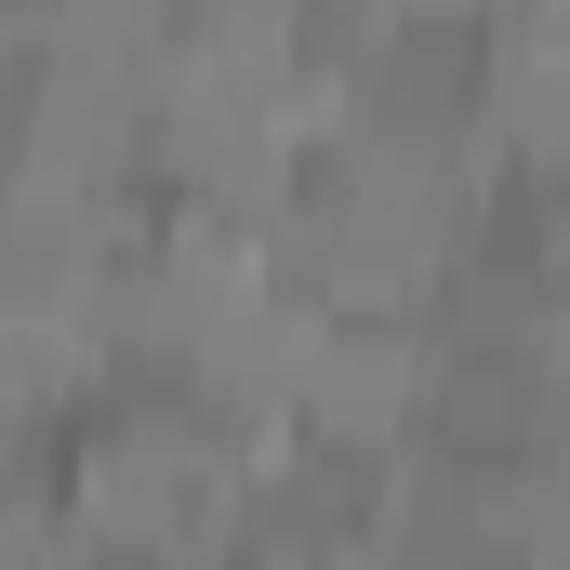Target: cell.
<instances>
[{
    "label": "cell",
    "mask_w": 570,
    "mask_h": 570,
    "mask_svg": "<svg viewBox=\"0 0 570 570\" xmlns=\"http://www.w3.org/2000/svg\"><path fill=\"white\" fill-rule=\"evenodd\" d=\"M0 120H13V186L53 199H146V80L94 53H13L0 67Z\"/></svg>",
    "instance_id": "obj_1"
},
{
    "label": "cell",
    "mask_w": 570,
    "mask_h": 570,
    "mask_svg": "<svg viewBox=\"0 0 570 570\" xmlns=\"http://www.w3.org/2000/svg\"><path fill=\"white\" fill-rule=\"evenodd\" d=\"M412 399H425V332L412 305H332L305 372H292V412L279 425L332 438V451H399L412 438Z\"/></svg>",
    "instance_id": "obj_2"
},
{
    "label": "cell",
    "mask_w": 570,
    "mask_h": 570,
    "mask_svg": "<svg viewBox=\"0 0 570 570\" xmlns=\"http://www.w3.org/2000/svg\"><path fill=\"white\" fill-rule=\"evenodd\" d=\"M332 120H358V134H478V13L399 0L385 40L358 53V80L332 94Z\"/></svg>",
    "instance_id": "obj_3"
},
{
    "label": "cell",
    "mask_w": 570,
    "mask_h": 570,
    "mask_svg": "<svg viewBox=\"0 0 570 570\" xmlns=\"http://www.w3.org/2000/svg\"><path fill=\"white\" fill-rule=\"evenodd\" d=\"M558 438V358H438L425 345V399H412V451L438 464H518Z\"/></svg>",
    "instance_id": "obj_4"
},
{
    "label": "cell",
    "mask_w": 570,
    "mask_h": 570,
    "mask_svg": "<svg viewBox=\"0 0 570 570\" xmlns=\"http://www.w3.org/2000/svg\"><path fill=\"white\" fill-rule=\"evenodd\" d=\"M53 53H94V67H159L173 40H186V0H53V27H40Z\"/></svg>",
    "instance_id": "obj_5"
},
{
    "label": "cell",
    "mask_w": 570,
    "mask_h": 570,
    "mask_svg": "<svg viewBox=\"0 0 570 570\" xmlns=\"http://www.w3.org/2000/svg\"><path fill=\"white\" fill-rule=\"evenodd\" d=\"M67 570H159V558H134V544H80Z\"/></svg>",
    "instance_id": "obj_6"
},
{
    "label": "cell",
    "mask_w": 570,
    "mask_h": 570,
    "mask_svg": "<svg viewBox=\"0 0 570 570\" xmlns=\"http://www.w3.org/2000/svg\"><path fill=\"white\" fill-rule=\"evenodd\" d=\"M438 13H478V0H438Z\"/></svg>",
    "instance_id": "obj_7"
}]
</instances>
